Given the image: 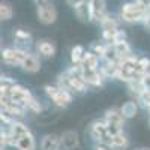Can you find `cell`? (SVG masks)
I'll list each match as a JSON object with an SVG mask.
<instances>
[{
  "label": "cell",
  "instance_id": "obj_33",
  "mask_svg": "<svg viewBox=\"0 0 150 150\" xmlns=\"http://www.w3.org/2000/svg\"><path fill=\"white\" fill-rule=\"evenodd\" d=\"M120 42H126V33H125V30H117V32H116L114 45H116V44H120Z\"/></svg>",
  "mask_w": 150,
  "mask_h": 150
},
{
  "label": "cell",
  "instance_id": "obj_26",
  "mask_svg": "<svg viewBox=\"0 0 150 150\" xmlns=\"http://www.w3.org/2000/svg\"><path fill=\"white\" fill-rule=\"evenodd\" d=\"M86 51L81 45H75L71 50V60H72V65H81L83 57H84Z\"/></svg>",
  "mask_w": 150,
  "mask_h": 150
},
{
  "label": "cell",
  "instance_id": "obj_6",
  "mask_svg": "<svg viewBox=\"0 0 150 150\" xmlns=\"http://www.w3.org/2000/svg\"><path fill=\"white\" fill-rule=\"evenodd\" d=\"M90 5H92V21L102 24V21L110 15L107 11V3L104 0H93V2H90Z\"/></svg>",
  "mask_w": 150,
  "mask_h": 150
},
{
  "label": "cell",
  "instance_id": "obj_18",
  "mask_svg": "<svg viewBox=\"0 0 150 150\" xmlns=\"http://www.w3.org/2000/svg\"><path fill=\"white\" fill-rule=\"evenodd\" d=\"M128 90L135 98V101H138V99L146 93V87H144L141 78H137V80H132L131 83H128Z\"/></svg>",
  "mask_w": 150,
  "mask_h": 150
},
{
  "label": "cell",
  "instance_id": "obj_16",
  "mask_svg": "<svg viewBox=\"0 0 150 150\" xmlns=\"http://www.w3.org/2000/svg\"><path fill=\"white\" fill-rule=\"evenodd\" d=\"M99 60H101V57H98L92 51H86V54L83 57V62H81V66H83V69L96 71V69L101 68V66H99Z\"/></svg>",
  "mask_w": 150,
  "mask_h": 150
},
{
  "label": "cell",
  "instance_id": "obj_2",
  "mask_svg": "<svg viewBox=\"0 0 150 150\" xmlns=\"http://www.w3.org/2000/svg\"><path fill=\"white\" fill-rule=\"evenodd\" d=\"M45 93L59 108H65L72 102V93L65 89H60L59 86H51V84L45 86Z\"/></svg>",
  "mask_w": 150,
  "mask_h": 150
},
{
  "label": "cell",
  "instance_id": "obj_13",
  "mask_svg": "<svg viewBox=\"0 0 150 150\" xmlns=\"http://www.w3.org/2000/svg\"><path fill=\"white\" fill-rule=\"evenodd\" d=\"M75 14L81 21H92V5L87 0H81L78 2L77 8H75Z\"/></svg>",
  "mask_w": 150,
  "mask_h": 150
},
{
  "label": "cell",
  "instance_id": "obj_22",
  "mask_svg": "<svg viewBox=\"0 0 150 150\" xmlns=\"http://www.w3.org/2000/svg\"><path fill=\"white\" fill-rule=\"evenodd\" d=\"M101 74L104 75V78H117L119 75V63H104L99 68Z\"/></svg>",
  "mask_w": 150,
  "mask_h": 150
},
{
  "label": "cell",
  "instance_id": "obj_36",
  "mask_svg": "<svg viewBox=\"0 0 150 150\" xmlns=\"http://www.w3.org/2000/svg\"><path fill=\"white\" fill-rule=\"evenodd\" d=\"M144 26H146V29L150 32V14H147V17H146V20H144Z\"/></svg>",
  "mask_w": 150,
  "mask_h": 150
},
{
  "label": "cell",
  "instance_id": "obj_12",
  "mask_svg": "<svg viewBox=\"0 0 150 150\" xmlns=\"http://www.w3.org/2000/svg\"><path fill=\"white\" fill-rule=\"evenodd\" d=\"M62 140L56 134H48L41 140V150H60Z\"/></svg>",
  "mask_w": 150,
  "mask_h": 150
},
{
  "label": "cell",
  "instance_id": "obj_30",
  "mask_svg": "<svg viewBox=\"0 0 150 150\" xmlns=\"http://www.w3.org/2000/svg\"><path fill=\"white\" fill-rule=\"evenodd\" d=\"M90 51H92L93 54H96L98 57H101V59H102L104 51H105V44H92Z\"/></svg>",
  "mask_w": 150,
  "mask_h": 150
},
{
  "label": "cell",
  "instance_id": "obj_27",
  "mask_svg": "<svg viewBox=\"0 0 150 150\" xmlns=\"http://www.w3.org/2000/svg\"><path fill=\"white\" fill-rule=\"evenodd\" d=\"M14 38L18 44H24V45H29V42L32 41V35L27 30H23V29H17L14 32Z\"/></svg>",
  "mask_w": 150,
  "mask_h": 150
},
{
  "label": "cell",
  "instance_id": "obj_1",
  "mask_svg": "<svg viewBox=\"0 0 150 150\" xmlns=\"http://www.w3.org/2000/svg\"><path fill=\"white\" fill-rule=\"evenodd\" d=\"M147 3L143 0H137V2H128L123 3L120 8V18L125 23H144L147 17Z\"/></svg>",
  "mask_w": 150,
  "mask_h": 150
},
{
  "label": "cell",
  "instance_id": "obj_37",
  "mask_svg": "<svg viewBox=\"0 0 150 150\" xmlns=\"http://www.w3.org/2000/svg\"><path fill=\"white\" fill-rule=\"evenodd\" d=\"M140 150H150V149H146V147H144V149H140Z\"/></svg>",
  "mask_w": 150,
  "mask_h": 150
},
{
  "label": "cell",
  "instance_id": "obj_32",
  "mask_svg": "<svg viewBox=\"0 0 150 150\" xmlns=\"http://www.w3.org/2000/svg\"><path fill=\"white\" fill-rule=\"evenodd\" d=\"M0 119H2V122L6 125V126H11V125L14 123V122H17L14 116L9 114L8 111H3V110H2V114H0Z\"/></svg>",
  "mask_w": 150,
  "mask_h": 150
},
{
  "label": "cell",
  "instance_id": "obj_5",
  "mask_svg": "<svg viewBox=\"0 0 150 150\" xmlns=\"http://www.w3.org/2000/svg\"><path fill=\"white\" fill-rule=\"evenodd\" d=\"M0 104H2L3 111H8L9 114H12L14 117H21V116H24V112L27 111V108L23 104L14 102L11 98H0Z\"/></svg>",
  "mask_w": 150,
  "mask_h": 150
},
{
  "label": "cell",
  "instance_id": "obj_23",
  "mask_svg": "<svg viewBox=\"0 0 150 150\" xmlns=\"http://www.w3.org/2000/svg\"><path fill=\"white\" fill-rule=\"evenodd\" d=\"M119 24H120L119 18L110 14V15L102 21L101 27H102V32H117V30H120V29H119Z\"/></svg>",
  "mask_w": 150,
  "mask_h": 150
},
{
  "label": "cell",
  "instance_id": "obj_10",
  "mask_svg": "<svg viewBox=\"0 0 150 150\" xmlns=\"http://www.w3.org/2000/svg\"><path fill=\"white\" fill-rule=\"evenodd\" d=\"M60 140H62V147H63L65 150H74V149H77L78 144H80L78 134L75 131L63 132V135H60Z\"/></svg>",
  "mask_w": 150,
  "mask_h": 150
},
{
  "label": "cell",
  "instance_id": "obj_17",
  "mask_svg": "<svg viewBox=\"0 0 150 150\" xmlns=\"http://www.w3.org/2000/svg\"><path fill=\"white\" fill-rule=\"evenodd\" d=\"M36 50L38 53L44 57H53L56 54V47L51 41H47V39H42L36 44Z\"/></svg>",
  "mask_w": 150,
  "mask_h": 150
},
{
  "label": "cell",
  "instance_id": "obj_28",
  "mask_svg": "<svg viewBox=\"0 0 150 150\" xmlns=\"http://www.w3.org/2000/svg\"><path fill=\"white\" fill-rule=\"evenodd\" d=\"M12 15H14V9H12V6L9 3H2L0 5V18L2 20H11Z\"/></svg>",
  "mask_w": 150,
  "mask_h": 150
},
{
  "label": "cell",
  "instance_id": "obj_4",
  "mask_svg": "<svg viewBox=\"0 0 150 150\" xmlns=\"http://www.w3.org/2000/svg\"><path fill=\"white\" fill-rule=\"evenodd\" d=\"M26 54H27L26 50L18 48V47H15V48H5L2 51V59H3L5 63L9 65V66H21L24 59H26Z\"/></svg>",
  "mask_w": 150,
  "mask_h": 150
},
{
  "label": "cell",
  "instance_id": "obj_20",
  "mask_svg": "<svg viewBox=\"0 0 150 150\" xmlns=\"http://www.w3.org/2000/svg\"><path fill=\"white\" fill-rule=\"evenodd\" d=\"M104 63H119V56L114 44H105V51L102 56Z\"/></svg>",
  "mask_w": 150,
  "mask_h": 150
},
{
  "label": "cell",
  "instance_id": "obj_29",
  "mask_svg": "<svg viewBox=\"0 0 150 150\" xmlns=\"http://www.w3.org/2000/svg\"><path fill=\"white\" fill-rule=\"evenodd\" d=\"M26 108L30 110V111H33V112H41V111L44 110V105L38 101L35 96H32L29 101H27V104H26Z\"/></svg>",
  "mask_w": 150,
  "mask_h": 150
},
{
  "label": "cell",
  "instance_id": "obj_39",
  "mask_svg": "<svg viewBox=\"0 0 150 150\" xmlns=\"http://www.w3.org/2000/svg\"><path fill=\"white\" fill-rule=\"evenodd\" d=\"M147 110H149V112H150V105H149V108H147Z\"/></svg>",
  "mask_w": 150,
  "mask_h": 150
},
{
  "label": "cell",
  "instance_id": "obj_11",
  "mask_svg": "<svg viewBox=\"0 0 150 150\" xmlns=\"http://www.w3.org/2000/svg\"><path fill=\"white\" fill-rule=\"evenodd\" d=\"M21 68L26 72H29V74H35V72H38L41 69V60H39V57H38L36 54L27 53L26 59H24L23 65H21Z\"/></svg>",
  "mask_w": 150,
  "mask_h": 150
},
{
  "label": "cell",
  "instance_id": "obj_8",
  "mask_svg": "<svg viewBox=\"0 0 150 150\" xmlns=\"http://www.w3.org/2000/svg\"><path fill=\"white\" fill-rule=\"evenodd\" d=\"M32 96H33V95L30 93V90H29V89H26V87H23V86H20V84H17L15 87H12L11 95H9V98H11L14 102L23 104L24 107H26L27 101H29V99H30Z\"/></svg>",
  "mask_w": 150,
  "mask_h": 150
},
{
  "label": "cell",
  "instance_id": "obj_38",
  "mask_svg": "<svg viewBox=\"0 0 150 150\" xmlns=\"http://www.w3.org/2000/svg\"><path fill=\"white\" fill-rule=\"evenodd\" d=\"M149 128H150V119H149Z\"/></svg>",
  "mask_w": 150,
  "mask_h": 150
},
{
  "label": "cell",
  "instance_id": "obj_7",
  "mask_svg": "<svg viewBox=\"0 0 150 150\" xmlns=\"http://www.w3.org/2000/svg\"><path fill=\"white\" fill-rule=\"evenodd\" d=\"M83 80L86 81L87 86H92V87H101L105 81L104 75L101 74V71L96 69V71H92V69H83Z\"/></svg>",
  "mask_w": 150,
  "mask_h": 150
},
{
  "label": "cell",
  "instance_id": "obj_3",
  "mask_svg": "<svg viewBox=\"0 0 150 150\" xmlns=\"http://www.w3.org/2000/svg\"><path fill=\"white\" fill-rule=\"evenodd\" d=\"M38 9H36V14L38 18L42 24H53L57 20V11L54 8L53 3L50 2H36Z\"/></svg>",
  "mask_w": 150,
  "mask_h": 150
},
{
  "label": "cell",
  "instance_id": "obj_24",
  "mask_svg": "<svg viewBox=\"0 0 150 150\" xmlns=\"http://www.w3.org/2000/svg\"><path fill=\"white\" fill-rule=\"evenodd\" d=\"M128 146H129V140L126 138V135H125V134L112 137V144H111L112 150H125Z\"/></svg>",
  "mask_w": 150,
  "mask_h": 150
},
{
  "label": "cell",
  "instance_id": "obj_35",
  "mask_svg": "<svg viewBox=\"0 0 150 150\" xmlns=\"http://www.w3.org/2000/svg\"><path fill=\"white\" fill-rule=\"evenodd\" d=\"M95 150H112V149L108 147V146H104V144H98V146L95 147Z\"/></svg>",
  "mask_w": 150,
  "mask_h": 150
},
{
  "label": "cell",
  "instance_id": "obj_31",
  "mask_svg": "<svg viewBox=\"0 0 150 150\" xmlns=\"http://www.w3.org/2000/svg\"><path fill=\"white\" fill-rule=\"evenodd\" d=\"M17 86V81L11 77H2L0 78V87H6V89H12Z\"/></svg>",
  "mask_w": 150,
  "mask_h": 150
},
{
  "label": "cell",
  "instance_id": "obj_19",
  "mask_svg": "<svg viewBox=\"0 0 150 150\" xmlns=\"http://www.w3.org/2000/svg\"><path fill=\"white\" fill-rule=\"evenodd\" d=\"M15 147L18 150H36V141H35V137L32 135V132L21 137V138L17 141Z\"/></svg>",
  "mask_w": 150,
  "mask_h": 150
},
{
  "label": "cell",
  "instance_id": "obj_21",
  "mask_svg": "<svg viewBox=\"0 0 150 150\" xmlns=\"http://www.w3.org/2000/svg\"><path fill=\"white\" fill-rule=\"evenodd\" d=\"M120 111L125 119H132L138 112V104H137V101H128L120 107Z\"/></svg>",
  "mask_w": 150,
  "mask_h": 150
},
{
  "label": "cell",
  "instance_id": "obj_14",
  "mask_svg": "<svg viewBox=\"0 0 150 150\" xmlns=\"http://www.w3.org/2000/svg\"><path fill=\"white\" fill-rule=\"evenodd\" d=\"M104 120L107 123H111V125H119V126H123V123H125L126 119L123 117L120 108H110V110L105 111Z\"/></svg>",
  "mask_w": 150,
  "mask_h": 150
},
{
  "label": "cell",
  "instance_id": "obj_15",
  "mask_svg": "<svg viewBox=\"0 0 150 150\" xmlns=\"http://www.w3.org/2000/svg\"><path fill=\"white\" fill-rule=\"evenodd\" d=\"M9 134H11V137L15 140V143L21 138V137H24V135H27V134H30V129H29V126L27 125H24L23 122H14L9 126Z\"/></svg>",
  "mask_w": 150,
  "mask_h": 150
},
{
  "label": "cell",
  "instance_id": "obj_34",
  "mask_svg": "<svg viewBox=\"0 0 150 150\" xmlns=\"http://www.w3.org/2000/svg\"><path fill=\"white\" fill-rule=\"evenodd\" d=\"M141 81H143V84L146 87V92H150V72L144 75V77L141 78Z\"/></svg>",
  "mask_w": 150,
  "mask_h": 150
},
{
  "label": "cell",
  "instance_id": "obj_25",
  "mask_svg": "<svg viewBox=\"0 0 150 150\" xmlns=\"http://www.w3.org/2000/svg\"><path fill=\"white\" fill-rule=\"evenodd\" d=\"M116 51H117V56H119V62L129 57V56H132V48H131V45L128 42L116 44Z\"/></svg>",
  "mask_w": 150,
  "mask_h": 150
},
{
  "label": "cell",
  "instance_id": "obj_9",
  "mask_svg": "<svg viewBox=\"0 0 150 150\" xmlns=\"http://www.w3.org/2000/svg\"><path fill=\"white\" fill-rule=\"evenodd\" d=\"M90 137L95 141H99L102 137L108 135V128H107V122L104 119H99L90 123V128H89Z\"/></svg>",
  "mask_w": 150,
  "mask_h": 150
}]
</instances>
